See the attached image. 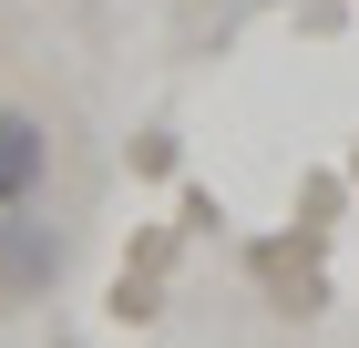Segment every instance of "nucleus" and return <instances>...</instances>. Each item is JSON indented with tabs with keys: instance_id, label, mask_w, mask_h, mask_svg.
Returning a JSON list of instances; mask_svg holds the SVG:
<instances>
[{
	"instance_id": "f257e3e1",
	"label": "nucleus",
	"mask_w": 359,
	"mask_h": 348,
	"mask_svg": "<svg viewBox=\"0 0 359 348\" xmlns=\"http://www.w3.org/2000/svg\"><path fill=\"white\" fill-rule=\"evenodd\" d=\"M52 277H62V225L31 205H0V307L52 297Z\"/></svg>"
},
{
	"instance_id": "f03ea898",
	"label": "nucleus",
	"mask_w": 359,
	"mask_h": 348,
	"mask_svg": "<svg viewBox=\"0 0 359 348\" xmlns=\"http://www.w3.org/2000/svg\"><path fill=\"white\" fill-rule=\"evenodd\" d=\"M41 174H52V134H41L21 103H0V205H31Z\"/></svg>"
}]
</instances>
